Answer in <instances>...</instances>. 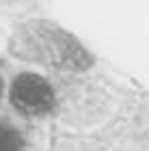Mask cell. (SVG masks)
Listing matches in <instances>:
<instances>
[{
	"instance_id": "cell-1",
	"label": "cell",
	"mask_w": 149,
	"mask_h": 151,
	"mask_svg": "<svg viewBox=\"0 0 149 151\" xmlns=\"http://www.w3.org/2000/svg\"><path fill=\"white\" fill-rule=\"evenodd\" d=\"M37 47L43 54V60L56 65V67H67V69H86L91 65V58L82 47L69 35L60 30L41 26L37 30Z\"/></svg>"
},
{
	"instance_id": "cell-2",
	"label": "cell",
	"mask_w": 149,
	"mask_h": 151,
	"mask_svg": "<svg viewBox=\"0 0 149 151\" xmlns=\"http://www.w3.org/2000/svg\"><path fill=\"white\" fill-rule=\"evenodd\" d=\"M11 101L19 112L37 116L54 106V93L43 78L35 73H24L11 86Z\"/></svg>"
},
{
	"instance_id": "cell-3",
	"label": "cell",
	"mask_w": 149,
	"mask_h": 151,
	"mask_svg": "<svg viewBox=\"0 0 149 151\" xmlns=\"http://www.w3.org/2000/svg\"><path fill=\"white\" fill-rule=\"evenodd\" d=\"M0 151H24V140L13 127L0 123Z\"/></svg>"
},
{
	"instance_id": "cell-4",
	"label": "cell",
	"mask_w": 149,
	"mask_h": 151,
	"mask_svg": "<svg viewBox=\"0 0 149 151\" xmlns=\"http://www.w3.org/2000/svg\"><path fill=\"white\" fill-rule=\"evenodd\" d=\"M0 91H2V84H0Z\"/></svg>"
}]
</instances>
